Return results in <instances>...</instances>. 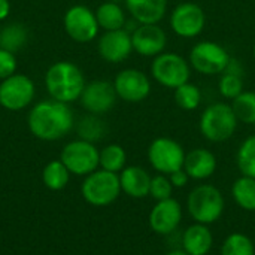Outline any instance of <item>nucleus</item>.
<instances>
[{
  "instance_id": "obj_20",
  "label": "nucleus",
  "mask_w": 255,
  "mask_h": 255,
  "mask_svg": "<svg viewBox=\"0 0 255 255\" xmlns=\"http://www.w3.org/2000/svg\"><path fill=\"white\" fill-rule=\"evenodd\" d=\"M151 179L152 178L148 175V172L139 166L124 167L120 175L121 190L134 199H142L149 194Z\"/></svg>"
},
{
  "instance_id": "obj_17",
  "label": "nucleus",
  "mask_w": 255,
  "mask_h": 255,
  "mask_svg": "<svg viewBox=\"0 0 255 255\" xmlns=\"http://www.w3.org/2000/svg\"><path fill=\"white\" fill-rule=\"evenodd\" d=\"M182 220V208L175 199L157 202L149 214V226L158 235H170Z\"/></svg>"
},
{
  "instance_id": "obj_30",
  "label": "nucleus",
  "mask_w": 255,
  "mask_h": 255,
  "mask_svg": "<svg viewBox=\"0 0 255 255\" xmlns=\"http://www.w3.org/2000/svg\"><path fill=\"white\" fill-rule=\"evenodd\" d=\"M106 133V126L102 120H99L96 115L84 117L78 124V134L82 140L94 143L96 140H100Z\"/></svg>"
},
{
  "instance_id": "obj_39",
  "label": "nucleus",
  "mask_w": 255,
  "mask_h": 255,
  "mask_svg": "<svg viewBox=\"0 0 255 255\" xmlns=\"http://www.w3.org/2000/svg\"><path fill=\"white\" fill-rule=\"evenodd\" d=\"M253 52H254V58H255V45H254V51H253Z\"/></svg>"
},
{
  "instance_id": "obj_10",
  "label": "nucleus",
  "mask_w": 255,
  "mask_h": 255,
  "mask_svg": "<svg viewBox=\"0 0 255 255\" xmlns=\"http://www.w3.org/2000/svg\"><path fill=\"white\" fill-rule=\"evenodd\" d=\"M148 160L151 166L164 175H170L184 167V148L170 137H157L148 148Z\"/></svg>"
},
{
  "instance_id": "obj_15",
  "label": "nucleus",
  "mask_w": 255,
  "mask_h": 255,
  "mask_svg": "<svg viewBox=\"0 0 255 255\" xmlns=\"http://www.w3.org/2000/svg\"><path fill=\"white\" fill-rule=\"evenodd\" d=\"M100 57L108 63H123L133 51L131 33L126 28L105 31L97 43Z\"/></svg>"
},
{
  "instance_id": "obj_26",
  "label": "nucleus",
  "mask_w": 255,
  "mask_h": 255,
  "mask_svg": "<svg viewBox=\"0 0 255 255\" xmlns=\"http://www.w3.org/2000/svg\"><path fill=\"white\" fill-rule=\"evenodd\" d=\"M233 199L245 211H255V179L250 176L239 178L232 188Z\"/></svg>"
},
{
  "instance_id": "obj_9",
  "label": "nucleus",
  "mask_w": 255,
  "mask_h": 255,
  "mask_svg": "<svg viewBox=\"0 0 255 255\" xmlns=\"http://www.w3.org/2000/svg\"><path fill=\"white\" fill-rule=\"evenodd\" d=\"M34 94V84L25 75L13 73L0 82V105L7 111H22L33 102Z\"/></svg>"
},
{
  "instance_id": "obj_28",
  "label": "nucleus",
  "mask_w": 255,
  "mask_h": 255,
  "mask_svg": "<svg viewBox=\"0 0 255 255\" xmlns=\"http://www.w3.org/2000/svg\"><path fill=\"white\" fill-rule=\"evenodd\" d=\"M233 112L238 121L255 124V91H244L232 100Z\"/></svg>"
},
{
  "instance_id": "obj_31",
  "label": "nucleus",
  "mask_w": 255,
  "mask_h": 255,
  "mask_svg": "<svg viewBox=\"0 0 255 255\" xmlns=\"http://www.w3.org/2000/svg\"><path fill=\"white\" fill-rule=\"evenodd\" d=\"M238 166L244 176L255 179V134L244 140L238 151Z\"/></svg>"
},
{
  "instance_id": "obj_13",
  "label": "nucleus",
  "mask_w": 255,
  "mask_h": 255,
  "mask_svg": "<svg viewBox=\"0 0 255 255\" xmlns=\"http://www.w3.org/2000/svg\"><path fill=\"white\" fill-rule=\"evenodd\" d=\"M117 99L118 96L114 82L105 79H96L85 84V88L79 97L84 109L93 115H102L109 112L115 106Z\"/></svg>"
},
{
  "instance_id": "obj_8",
  "label": "nucleus",
  "mask_w": 255,
  "mask_h": 255,
  "mask_svg": "<svg viewBox=\"0 0 255 255\" xmlns=\"http://www.w3.org/2000/svg\"><path fill=\"white\" fill-rule=\"evenodd\" d=\"M60 160L70 173L87 176L100 166V151L94 146V143L79 139L63 148Z\"/></svg>"
},
{
  "instance_id": "obj_32",
  "label": "nucleus",
  "mask_w": 255,
  "mask_h": 255,
  "mask_svg": "<svg viewBox=\"0 0 255 255\" xmlns=\"http://www.w3.org/2000/svg\"><path fill=\"white\" fill-rule=\"evenodd\" d=\"M221 255H255L254 244L248 236L233 233L224 241Z\"/></svg>"
},
{
  "instance_id": "obj_37",
  "label": "nucleus",
  "mask_w": 255,
  "mask_h": 255,
  "mask_svg": "<svg viewBox=\"0 0 255 255\" xmlns=\"http://www.w3.org/2000/svg\"><path fill=\"white\" fill-rule=\"evenodd\" d=\"M166 255H190V254H187L185 251H172V253H169V254H166Z\"/></svg>"
},
{
  "instance_id": "obj_14",
  "label": "nucleus",
  "mask_w": 255,
  "mask_h": 255,
  "mask_svg": "<svg viewBox=\"0 0 255 255\" xmlns=\"http://www.w3.org/2000/svg\"><path fill=\"white\" fill-rule=\"evenodd\" d=\"M117 96L126 102L137 103L145 100L151 93L149 78L139 69H124L114 81Z\"/></svg>"
},
{
  "instance_id": "obj_12",
  "label": "nucleus",
  "mask_w": 255,
  "mask_h": 255,
  "mask_svg": "<svg viewBox=\"0 0 255 255\" xmlns=\"http://www.w3.org/2000/svg\"><path fill=\"white\" fill-rule=\"evenodd\" d=\"M206 24V15L203 9L191 1H184L178 4L170 15V27L175 34L193 39L199 36Z\"/></svg>"
},
{
  "instance_id": "obj_19",
  "label": "nucleus",
  "mask_w": 255,
  "mask_h": 255,
  "mask_svg": "<svg viewBox=\"0 0 255 255\" xmlns=\"http://www.w3.org/2000/svg\"><path fill=\"white\" fill-rule=\"evenodd\" d=\"M127 10L139 24H157L167 10V0H124Z\"/></svg>"
},
{
  "instance_id": "obj_29",
  "label": "nucleus",
  "mask_w": 255,
  "mask_h": 255,
  "mask_svg": "<svg viewBox=\"0 0 255 255\" xmlns=\"http://www.w3.org/2000/svg\"><path fill=\"white\" fill-rule=\"evenodd\" d=\"M175 102L184 111H194L202 103V91L197 85L185 82L175 88Z\"/></svg>"
},
{
  "instance_id": "obj_18",
  "label": "nucleus",
  "mask_w": 255,
  "mask_h": 255,
  "mask_svg": "<svg viewBox=\"0 0 255 255\" xmlns=\"http://www.w3.org/2000/svg\"><path fill=\"white\" fill-rule=\"evenodd\" d=\"M217 169L215 155L205 148H196L185 154L184 170L193 179H206L214 175Z\"/></svg>"
},
{
  "instance_id": "obj_27",
  "label": "nucleus",
  "mask_w": 255,
  "mask_h": 255,
  "mask_svg": "<svg viewBox=\"0 0 255 255\" xmlns=\"http://www.w3.org/2000/svg\"><path fill=\"white\" fill-rule=\"evenodd\" d=\"M126 161H127L126 151L123 146L117 143L108 145L100 151V167L103 170L118 173L124 169Z\"/></svg>"
},
{
  "instance_id": "obj_25",
  "label": "nucleus",
  "mask_w": 255,
  "mask_h": 255,
  "mask_svg": "<svg viewBox=\"0 0 255 255\" xmlns=\"http://www.w3.org/2000/svg\"><path fill=\"white\" fill-rule=\"evenodd\" d=\"M70 179V172L69 169L63 164L61 160H54L48 163L42 172V181L46 185V188L52 191H60L66 188Z\"/></svg>"
},
{
  "instance_id": "obj_11",
  "label": "nucleus",
  "mask_w": 255,
  "mask_h": 255,
  "mask_svg": "<svg viewBox=\"0 0 255 255\" xmlns=\"http://www.w3.org/2000/svg\"><path fill=\"white\" fill-rule=\"evenodd\" d=\"M64 30L67 36L79 43H87L96 39L99 33V22L96 12L84 4H75L64 13Z\"/></svg>"
},
{
  "instance_id": "obj_1",
  "label": "nucleus",
  "mask_w": 255,
  "mask_h": 255,
  "mask_svg": "<svg viewBox=\"0 0 255 255\" xmlns=\"http://www.w3.org/2000/svg\"><path fill=\"white\" fill-rule=\"evenodd\" d=\"M28 128L33 136L40 140H58L64 137L73 127V112L69 103L58 100H43L36 103L27 118Z\"/></svg>"
},
{
  "instance_id": "obj_35",
  "label": "nucleus",
  "mask_w": 255,
  "mask_h": 255,
  "mask_svg": "<svg viewBox=\"0 0 255 255\" xmlns=\"http://www.w3.org/2000/svg\"><path fill=\"white\" fill-rule=\"evenodd\" d=\"M188 178H190V176L187 175V172L184 170V167L169 175V179H170L172 185H173V187H178V188L184 187V185L188 182Z\"/></svg>"
},
{
  "instance_id": "obj_34",
  "label": "nucleus",
  "mask_w": 255,
  "mask_h": 255,
  "mask_svg": "<svg viewBox=\"0 0 255 255\" xmlns=\"http://www.w3.org/2000/svg\"><path fill=\"white\" fill-rule=\"evenodd\" d=\"M16 70V58L15 54L0 48V81L12 76Z\"/></svg>"
},
{
  "instance_id": "obj_5",
  "label": "nucleus",
  "mask_w": 255,
  "mask_h": 255,
  "mask_svg": "<svg viewBox=\"0 0 255 255\" xmlns=\"http://www.w3.org/2000/svg\"><path fill=\"white\" fill-rule=\"evenodd\" d=\"M151 73L160 85L175 90L190 81L191 67L182 55L176 52H161L154 57Z\"/></svg>"
},
{
  "instance_id": "obj_38",
  "label": "nucleus",
  "mask_w": 255,
  "mask_h": 255,
  "mask_svg": "<svg viewBox=\"0 0 255 255\" xmlns=\"http://www.w3.org/2000/svg\"><path fill=\"white\" fill-rule=\"evenodd\" d=\"M111 1H117V3H120L121 0H111Z\"/></svg>"
},
{
  "instance_id": "obj_6",
  "label": "nucleus",
  "mask_w": 255,
  "mask_h": 255,
  "mask_svg": "<svg viewBox=\"0 0 255 255\" xmlns=\"http://www.w3.org/2000/svg\"><path fill=\"white\" fill-rule=\"evenodd\" d=\"M121 193L120 176L108 170H94L82 184V196L93 206H106L118 199Z\"/></svg>"
},
{
  "instance_id": "obj_3",
  "label": "nucleus",
  "mask_w": 255,
  "mask_h": 255,
  "mask_svg": "<svg viewBox=\"0 0 255 255\" xmlns=\"http://www.w3.org/2000/svg\"><path fill=\"white\" fill-rule=\"evenodd\" d=\"M238 123L232 105L218 102L203 111L200 117V131L203 137L211 142H226L235 134Z\"/></svg>"
},
{
  "instance_id": "obj_2",
  "label": "nucleus",
  "mask_w": 255,
  "mask_h": 255,
  "mask_svg": "<svg viewBox=\"0 0 255 255\" xmlns=\"http://www.w3.org/2000/svg\"><path fill=\"white\" fill-rule=\"evenodd\" d=\"M85 84L82 70L70 61L54 63L45 75V85L51 99L63 103L79 100Z\"/></svg>"
},
{
  "instance_id": "obj_36",
  "label": "nucleus",
  "mask_w": 255,
  "mask_h": 255,
  "mask_svg": "<svg viewBox=\"0 0 255 255\" xmlns=\"http://www.w3.org/2000/svg\"><path fill=\"white\" fill-rule=\"evenodd\" d=\"M10 13V3L9 0H0V21L6 19Z\"/></svg>"
},
{
  "instance_id": "obj_24",
  "label": "nucleus",
  "mask_w": 255,
  "mask_h": 255,
  "mask_svg": "<svg viewBox=\"0 0 255 255\" xmlns=\"http://www.w3.org/2000/svg\"><path fill=\"white\" fill-rule=\"evenodd\" d=\"M27 39H28V31L19 22L7 24L0 30V48L10 51L13 54L25 46Z\"/></svg>"
},
{
  "instance_id": "obj_23",
  "label": "nucleus",
  "mask_w": 255,
  "mask_h": 255,
  "mask_svg": "<svg viewBox=\"0 0 255 255\" xmlns=\"http://www.w3.org/2000/svg\"><path fill=\"white\" fill-rule=\"evenodd\" d=\"M96 18L99 22V27L105 31L111 30H120L126 27V13L123 7L117 1H105L96 9Z\"/></svg>"
},
{
  "instance_id": "obj_33",
  "label": "nucleus",
  "mask_w": 255,
  "mask_h": 255,
  "mask_svg": "<svg viewBox=\"0 0 255 255\" xmlns=\"http://www.w3.org/2000/svg\"><path fill=\"white\" fill-rule=\"evenodd\" d=\"M173 193V185L170 182L169 178H166L164 175H157L151 179V188H149V194L157 200H166L170 199Z\"/></svg>"
},
{
  "instance_id": "obj_22",
  "label": "nucleus",
  "mask_w": 255,
  "mask_h": 255,
  "mask_svg": "<svg viewBox=\"0 0 255 255\" xmlns=\"http://www.w3.org/2000/svg\"><path fill=\"white\" fill-rule=\"evenodd\" d=\"M242 66L238 60L232 58L227 69L221 73L218 90L224 99L235 100L241 93H244V79H242Z\"/></svg>"
},
{
  "instance_id": "obj_16",
  "label": "nucleus",
  "mask_w": 255,
  "mask_h": 255,
  "mask_svg": "<svg viewBox=\"0 0 255 255\" xmlns=\"http://www.w3.org/2000/svg\"><path fill=\"white\" fill-rule=\"evenodd\" d=\"M133 51L143 57H157L164 52L167 36L158 24H139L131 31Z\"/></svg>"
},
{
  "instance_id": "obj_7",
  "label": "nucleus",
  "mask_w": 255,
  "mask_h": 255,
  "mask_svg": "<svg viewBox=\"0 0 255 255\" xmlns=\"http://www.w3.org/2000/svg\"><path fill=\"white\" fill-rule=\"evenodd\" d=\"M230 60L232 57L227 49L211 40L199 42L190 51V64L202 75H221Z\"/></svg>"
},
{
  "instance_id": "obj_21",
  "label": "nucleus",
  "mask_w": 255,
  "mask_h": 255,
  "mask_svg": "<svg viewBox=\"0 0 255 255\" xmlns=\"http://www.w3.org/2000/svg\"><path fill=\"white\" fill-rule=\"evenodd\" d=\"M214 244L212 233L206 224H194L188 227L182 238L184 251L190 255H208Z\"/></svg>"
},
{
  "instance_id": "obj_4",
  "label": "nucleus",
  "mask_w": 255,
  "mask_h": 255,
  "mask_svg": "<svg viewBox=\"0 0 255 255\" xmlns=\"http://www.w3.org/2000/svg\"><path fill=\"white\" fill-rule=\"evenodd\" d=\"M224 211V197L214 185H199L188 196V212L200 224L215 223Z\"/></svg>"
}]
</instances>
